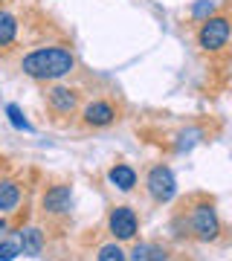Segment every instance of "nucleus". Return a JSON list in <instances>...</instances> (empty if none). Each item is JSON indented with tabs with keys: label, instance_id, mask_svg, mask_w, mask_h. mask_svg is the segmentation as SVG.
<instances>
[{
	"label": "nucleus",
	"instance_id": "6e6552de",
	"mask_svg": "<svg viewBox=\"0 0 232 261\" xmlns=\"http://www.w3.org/2000/svg\"><path fill=\"white\" fill-rule=\"evenodd\" d=\"M46 99H49V108H53L56 113H73L75 108H79V93H75L73 87H61V84H56Z\"/></svg>",
	"mask_w": 232,
	"mask_h": 261
},
{
	"label": "nucleus",
	"instance_id": "dca6fc26",
	"mask_svg": "<svg viewBox=\"0 0 232 261\" xmlns=\"http://www.w3.org/2000/svg\"><path fill=\"white\" fill-rule=\"evenodd\" d=\"M215 0H200V3H195L192 6V15H195L197 20H206V18H212V12H215Z\"/></svg>",
	"mask_w": 232,
	"mask_h": 261
},
{
	"label": "nucleus",
	"instance_id": "7ed1b4c3",
	"mask_svg": "<svg viewBox=\"0 0 232 261\" xmlns=\"http://www.w3.org/2000/svg\"><path fill=\"white\" fill-rule=\"evenodd\" d=\"M232 38V20L223 18V15H215V18L200 20V29H197V47L203 53H218L229 44Z\"/></svg>",
	"mask_w": 232,
	"mask_h": 261
},
{
	"label": "nucleus",
	"instance_id": "f257e3e1",
	"mask_svg": "<svg viewBox=\"0 0 232 261\" xmlns=\"http://www.w3.org/2000/svg\"><path fill=\"white\" fill-rule=\"evenodd\" d=\"M75 58L70 49L64 47H41L35 53H29L23 61H20V70L29 75V79H38V82H56V79H64L67 73H73Z\"/></svg>",
	"mask_w": 232,
	"mask_h": 261
},
{
	"label": "nucleus",
	"instance_id": "0eeeda50",
	"mask_svg": "<svg viewBox=\"0 0 232 261\" xmlns=\"http://www.w3.org/2000/svg\"><path fill=\"white\" fill-rule=\"evenodd\" d=\"M116 119V108L111 102H105V99H96L84 108V122L93 125V128H105V125H111Z\"/></svg>",
	"mask_w": 232,
	"mask_h": 261
},
{
	"label": "nucleus",
	"instance_id": "f8f14e48",
	"mask_svg": "<svg viewBox=\"0 0 232 261\" xmlns=\"http://www.w3.org/2000/svg\"><path fill=\"white\" fill-rule=\"evenodd\" d=\"M20 203V186L15 180H0V212H12Z\"/></svg>",
	"mask_w": 232,
	"mask_h": 261
},
{
	"label": "nucleus",
	"instance_id": "423d86ee",
	"mask_svg": "<svg viewBox=\"0 0 232 261\" xmlns=\"http://www.w3.org/2000/svg\"><path fill=\"white\" fill-rule=\"evenodd\" d=\"M41 206H44V215H53V218L67 215L70 209H73V189H70V186H53V189H46Z\"/></svg>",
	"mask_w": 232,
	"mask_h": 261
},
{
	"label": "nucleus",
	"instance_id": "f03ea898",
	"mask_svg": "<svg viewBox=\"0 0 232 261\" xmlns=\"http://www.w3.org/2000/svg\"><path fill=\"white\" fill-rule=\"evenodd\" d=\"M186 226H189V232L195 235L197 241H218V235H221V218H218L212 203L192 206L189 218H186Z\"/></svg>",
	"mask_w": 232,
	"mask_h": 261
},
{
	"label": "nucleus",
	"instance_id": "2eb2a0df",
	"mask_svg": "<svg viewBox=\"0 0 232 261\" xmlns=\"http://www.w3.org/2000/svg\"><path fill=\"white\" fill-rule=\"evenodd\" d=\"M6 113H9V122H12V125H15L18 130H32V125L23 119V113H20L18 105H9V108H6Z\"/></svg>",
	"mask_w": 232,
	"mask_h": 261
},
{
	"label": "nucleus",
	"instance_id": "4468645a",
	"mask_svg": "<svg viewBox=\"0 0 232 261\" xmlns=\"http://www.w3.org/2000/svg\"><path fill=\"white\" fill-rule=\"evenodd\" d=\"M99 261H131V258L119 244H105L102 250H99Z\"/></svg>",
	"mask_w": 232,
	"mask_h": 261
},
{
	"label": "nucleus",
	"instance_id": "9b49d317",
	"mask_svg": "<svg viewBox=\"0 0 232 261\" xmlns=\"http://www.w3.org/2000/svg\"><path fill=\"white\" fill-rule=\"evenodd\" d=\"M108 180H111L119 192H131V189L137 186V171L131 166H125V163H119V166H113L111 171H108Z\"/></svg>",
	"mask_w": 232,
	"mask_h": 261
},
{
	"label": "nucleus",
	"instance_id": "9d476101",
	"mask_svg": "<svg viewBox=\"0 0 232 261\" xmlns=\"http://www.w3.org/2000/svg\"><path fill=\"white\" fill-rule=\"evenodd\" d=\"M131 261H168V252L166 247H160V244H151V241H142L137 244L128 255Z\"/></svg>",
	"mask_w": 232,
	"mask_h": 261
},
{
	"label": "nucleus",
	"instance_id": "ddd939ff",
	"mask_svg": "<svg viewBox=\"0 0 232 261\" xmlns=\"http://www.w3.org/2000/svg\"><path fill=\"white\" fill-rule=\"evenodd\" d=\"M18 35V18L9 12H0V47H9Z\"/></svg>",
	"mask_w": 232,
	"mask_h": 261
},
{
	"label": "nucleus",
	"instance_id": "1a4fd4ad",
	"mask_svg": "<svg viewBox=\"0 0 232 261\" xmlns=\"http://www.w3.org/2000/svg\"><path fill=\"white\" fill-rule=\"evenodd\" d=\"M20 252L23 255H41L44 252V232L35 229V226H27V229H20Z\"/></svg>",
	"mask_w": 232,
	"mask_h": 261
},
{
	"label": "nucleus",
	"instance_id": "f3484780",
	"mask_svg": "<svg viewBox=\"0 0 232 261\" xmlns=\"http://www.w3.org/2000/svg\"><path fill=\"white\" fill-rule=\"evenodd\" d=\"M20 255V244H12V241H3L0 244V261H12Z\"/></svg>",
	"mask_w": 232,
	"mask_h": 261
},
{
	"label": "nucleus",
	"instance_id": "20e7f679",
	"mask_svg": "<svg viewBox=\"0 0 232 261\" xmlns=\"http://www.w3.org/2000/svg\"><path fill=\"white\" fill-rule=\"evenodd\" d=\"M145 189H148L151 200L168 203V200L177 195V180H174V174H171V168L168 166H154L148 171V177H145Z\"/></svg>",
	"mask_w": 232,
	"mask_h": 261
},
{
	"label": "nucleus",
	"instance_id": "39448f33",
	"mask_svg": "<svg viewBox=\"0 0 232 261\" xmlns=\"http://www.w3.org/2000/svg\"><path fill=\"white\" fill-rule=\"evenodd\" d=\"M108 229L116 241H131L139 229V221H137V212L131 206H116L108 218Z\"/></svg>",
	"mask_w": 232,
	"mask_h": 261
}]
</instances>
